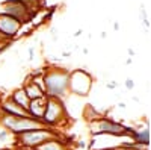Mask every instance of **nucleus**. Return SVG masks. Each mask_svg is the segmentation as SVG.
<instances>
[{
    "label": "nucleus",
    "instance_id": "nucleus-1",
    "mask_svg": "<svg viewBox=\"0 0 151 150\" xmlns=\"http://www.w3.org/2000/svg\"><path fill=\"white\" fill-rule=\"evenodd\" d=\"M53 133L48 129L42 128V129H35V130H29L24 132L21 135H17V144L21 149L26 150H35L36 147H40L41 144L53 140Z\"/></svg>",
    "mask_w": 151,
    "mask_h": 150
},
{
    "label": "nucleus",
    "instance_id": "nucleus-2",
    "mask_svg": "<svg viewBox=\"0 0 151 150\" xmlns=\"http://www.w3.org/2000/svg\"><path fill=\"white\" fill-rule=\"evenodd\" d=\"M20 28V20H17L15 17H11L8 14H2L0 15V32L5 35H15V32Z\"/></svg>",
    "mask_w": 151,
    "mask_h": 150
},
{
    "label": "nucleus",
    "instance_id": "nucleus-3",
    "mask_svg": "<svg viewBox=\"0 0 151 150\" xmlns=\"http://www.w3.org/2000/svg\"><path fill=\"white\" fill-rule=\"evenodd\" d=\"M12 102L17 103L18 106H21L23 109H29V103H30V99L26 96V93H24V90H17L14 94H12Z\"/></svg>",
    "mask_w": 151,
    "mask_h": 150
},
{
    "label": "nucleus",
    "instance_id": "nucleus-4",
    "mask_svg": "<svg viewBox=\"0 0 151 150\" xmlns=\"http://www.w3.org/2000/svg\"><path fill=\"white\" fill-rule=\"evenodd\" d=\"M24 93H26V96L30 99V100H35V99H41V97H44V91H41L38 86L35 85V83H29L26 88H24Z\"/></svg>",
    "mask_w": 151,
    "mask_h": 150
},
{
    "label": "nucleus",
    "instance_id": "nucleus-5",
    "mask_svg": "<svg viewBox=\"0 0 151 150\" xmlns=\"http://www.w3.org/2000/svg\"><path fill=\"white\" fill-rule=\"evenodd\" d=\"M35 150H65V147L62 146V143H59L58 140H50L44 144H41L40 147H36Z\"/></svg>",
    "mask_w": 151,
    "mask_h": 150
},
{
    "label": "nucleus",
    "instance_id": "nucleus-6",
    "mask_svg": "<svg viewBox=\"0 0 151 150\" xmlns=\"http://www.w3.org/2000/svg\"><path fill=\"white\" fill-rule=\"evenodd\" d=\"M9 135H11V133H9L8 130H0V141L3 143V141L9 140Z\"/></svg>",
    "mask_w": 151,
    "mask_h": 150
},
{
    "label": "nucleus",
    "instance_id": "nucleus-7",
    "mask_svg": "<svg viewBox=\"0 0 151 150\" xmlns=\"http://www.w3.org/2000/svg\"><path fill=\"white\" fill-rule=\"evenodd\" d=\"M125 85H127V88H133V86H134V83H133L132 79H129L127 82H125Z\"/></svg>",
    "mask_w": 151,
    "mask_h": 150
},
{
    "label": "nucleus",
    "instance_id": "nucleus-8",
    "mask_svg": "<svg viewBox=\"0 0 151 150\" xmlns=\"http://www.w3.org/2000/svg\"><path fill=\"white\" fill-rule=\"evenodd\" d=\"M29 55H30V59H33V49L32 47L29 49Z\"/></svg>",
    "mask_w": 151,
    "mask_h": 150
},
{
    "label": "nucleus",
    "instance_id": "nucleus-9",
    "mask_svg": "<svg viewBox=\"0 0 151 150\" xmlns=\"http://www.w3.org/2000/svg\"><path fill=\"white\" fill-rule=\"evenodd\" d=\"M0 150H5V149H0Z\"/></svg>",
    "mask_w": 151,
    "mask_h": 150
},
{
    "label": "nucleus",
    "instance_id": "nucleus-10",
    "mask_svg": "<svg viewBox=\"0 0 151 150\" xmlns=\"http://www.w3.org/2000/svg\"><path fill=\"white\" fill-rule=\"evenodd\" d=\"M21 150H26V149H21Z\"/></svg>",
    "mask_w": 151,
    "mask_h": 150
}]
</instances>
